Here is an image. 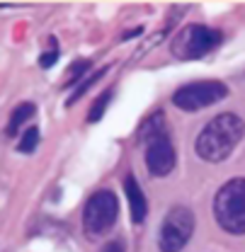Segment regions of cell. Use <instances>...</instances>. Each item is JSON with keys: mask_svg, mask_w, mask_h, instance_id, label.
<instances>
[{"mask_svg": "<svg viewBox=\"0 0 245 252\" xmlns=\"http://www.w3.org/2000/svg\"><path fill=\"white\" fill-rule=\"evenodd\" d=\"M243 136L245 122L238 114H233V112L216 114L211 122H207V126L199 131V136L194 141L197 156L207 162H221L238 148Z\"/></svg>", "mask_w": 245, "mask_h": 252, "instance_id": "cell-1", "label": "cell"}, {"mask_svg": "<svg viewBox=\"0 0 245 252\" xmlns=\"http://www.w3.org/2000/svg\"><path fill=\"white\" fill-rule=\"evenodd\" d=\"M214 219L226 233L245 235V177L228 180L216 191Z\"/></svg>", "mask_w": 245, "mask_h": 252, "instance_id": "cell-2", "label": "cell"}, {"mask_svg": "<svg viewBox=\"0 0 245 252\" xmlns=\"http://www.w3.org/2000/svg\"><path fill=\"white\" fill-rule=\"evenodd\" d=\"M119 219V199L112 189L95 191L83 206V230L88 238L107 235Z\"/></svg>", "mask_w": 245, "mask_h": 252, "instance_id": "cell-3", "label": "cell"}, {"mask_svg": "<svg viewBox=\"0 0 245 252\" xmlns=\"http://www.w3.org/2000/svg\"><path fill=\"white\" fill-rule=\"evenodd\" d=\"M223 41L221 30L207 27V25H187L173 36V56L180 61H197L211 54L216 46Z\"/></svg>", "mask_w": 245, "mask_h": 252, "instance_id": "cell-4", "label": "cell"}, {"mask_svg": "<svg viewBox=\"0 0 245 252\" xmlns=\"http://www.w3.org/2000/svg\"><path fill=\"white\" fill-rule=\"evenodd\" d=\"M194 214L187 206H173L158 230V248L160 252H182L194 233Z\"/></svg>", "mask_w": 245, "mask_h": 252, "instance_id": "cell-5", "label": "cell"}, {"mask_svg": "<svg viewBox=\"0 0 245 252\" xmlns=\"http://www.w3.org/2000/svg\"><path fill=\"white\" fill-rule=\"evenodd\" d=\"M226 94H228V85L221 80H197L182 85L173 94V104L182 112H197L226 99Z\"/></svg>", "mask_w": 245, "mask_h": 252, "instance_id": "cell-6", "label": "cell"}, {"mask_svg": "<svg viewBox=\"0 0 245 252\" xmlns=\"http://www.w3.org/2000/svg\"><path fill=\"white\" fill-rule=\"evenodd\" d=\"M143 158H146V167H148L151 177H168L177 165V151H175L170 133H163L153 141H148Z\"/></svg>", "mask_w": 245, "mask_h": 252, "instance_id": "cell-7", "label": "cell"}, {"mask_svg": "<svg viewBox=\"0 0 245 252\" xmlns=\"http://www.w3.org/2000/svg\"><path fill=\"white\" fill-rule=\"evenodd\" d=\"M124 194L129 199V211H131V220L139 225L143 223L146 216H148V199L143 194V189L139 185V180L134 175H126L124 177Z\"/></svg>", "mask_w": 245, "mask_h": 252, "instance_id": "cell-8", "label": "cell"}, {"mask_svg": "<svg viewBox=\"0 0 245 252\" xmlns=\"http://www.w3.org/2000/svg\"><path fill=\"white\" fill-rule=\"evenodd\" d=\"M163 133H170L168 131V119H165V114L158 109V112H153V114H148L143 122H141V126H139V141L146 146L148 141H153V138H158V136H163Z\"/></svg>", "mask_w": 245, "mask_h": 252, "instance_id": "cell-9", "label": "cell"}, {"mask_svg": "<svg viewBox=\"0 0 245 252\" xmlns=\"http://www.w3.org/2000/svg\"><path fill=\"white\" fill-rule=\"evenodd\" d=\"M34 112H36L34 102H22V104H17V107L12 109V114H10V122H7L5 133H7V136H17L20 128L34 117Z\"/></svg>", "mask_w": 245, "mask_h": 252, "instance_id": "cell-10", "label": "cell"}, {"mask_svg": "<svg viewBox=\"0 0 245 252\" xmlns=\"http://www.w3.org/2000/svg\"><path fill=\"white\" fill-rule=\"evenodd\" d=\"M92 68L90 59H80V61H73L68 65V75L63 80V88H70V85H80L85 78H88V70Z\"/></svg>", "mask_w": 245, "mask_h": 252, "instance_id": "cell-11", "label": "cell"}, {"mask_svg": "<svg viewBox=\"0 0 245 252\" xmlns=\"http://www.w3.org/2000/svg\"><path fill=\"white\" fill-rule=\"evenodd\" d=\"M107 70H109V65H105V68L95 70V73H92V75H88V78H85V80H83L80 85H75V90H73V94H70V97L66 99V107L75 104V102H78V99H80L83 94L88 93V90H90V88L95 85V83H97V80H100V78H105V73H107Z\"/></svg>", "mask_w": 245, "mask_h": 252, "instance_id": "cell-12", "label": "cell"}, {"mask_svg": "<svg viewBox=\"0 0 245 252\" xmlns=\"http://www.w3.org/2000/svg\"><path fill=\"white\" fill-rule=\"evenodd\" d=\"M109 102H112V90H105V93H102L97 99H95V102H92L90 112H88V122H90V124L100 122V119L105 117V112H107Z\"/></svg>", "mask_w": 245, "mask_h": 252, "instance_id": "cell-13", "label": "cell"}, {"mask_svg": "<svg viewBox=\"0 0 245 252\" xmlns=\"http://www.w3.org/2000/svg\"><path fill=\"white\" fill-rule=\"evenodd\" d=\"M39 138H41V133H39V128H36V126L25 128V131H22V138H20V143H17V151H20V153H25V156L34 153V148L39 146Z\"/></svg>", "mask_w": 245, "mask_h": 252, "instance_id": "cell-14", "label": "cell"}, {"mask_svg": "<svg viewBox=\"0 0 245 252\" xmlns=\"http://www.w3.org/2000/svg\"><path fill=\"white\" fill-rule=\"evenodd\" d=\"M49 44H51V49H49V51H44V54L39 56V65H41L44 70H46V68H51L54 63L59 61V56H61V51H59V46H56V39H54V36L49 39Z\"/></svg>", "mask_w": 245, "mask_h": 252, "instance_id": "cell-15", "label": "cell"}, {"mask_svg": "<svg viewBox=\"0 0 245 252\" xmlns=\"http://www.w3.org/2000/svg\"><path fill=\"white\" fill-rule=\"evenodd\" d=\"M100 252H126V245H124V240H109L107 245H102Z\"/></svg>", "mask_w": 245, "mask_h": 252, "instance_id": "cell-16", "label": "cell"}, {"mask_svg": "<svg viewBox=\"0 0 245 252\" xmlns=\"http://www.w3.org/2000/svg\"><path fill=\"white\" fill-rule=\"evenodd\" d=\"M141 34H143V27H136V30H129V32H126V34H124V36H122V41H124V39H134V36H141Z\"/></svg>", "mask_w": 245, "mask_h": 252, "instance_id": "cell-17", "label": "cell"}]
</instances>
